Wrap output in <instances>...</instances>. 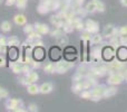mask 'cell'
<instances>
[{
    "instance_id": "obj_22",
    "label": "cell",
    "mask_w": 127,
    "mask_h": 112,
    "mask_svg": "<svg viewBox=\"0 0 127 112\" xmlns=\"http://www.w3.org/2000/svg\"><path fill=\"white\" fill-rule=\"evenodd\" d=\"M8 44L10 45V46H17V45H19V39H18L17 37H11L10 39H9Z\"/></svg>"
},
{
    "instance_id": "obj_28",
    "label": "cell",
    "mask_w": 127,
    "mask_h": 112,
    "mask_svg": "<svg viewBox=\"0 0 127 112\" xmlns=\"http://www.w3.org/2000/svg\"><path fill=\"white\" fill-rule=\"evenodd\" d=\"M83 38L84 39H86V40H89L90 39V33L88 30H86V31H84L83 33Z\"/></svg>"
},
{
    "instance_id": "obj_16",
    "label": "cell",
    "mask_w": 127,
    "mask_h": 112,
    "mask_svg": "<svg viewBox=\"0 0 127 112\" xmlns=\"http://www.w3.org/2000/svg\"><path fill=\"white\" fill-rule=\"evenodd\" d=\"M117 92V89L116 88H110V89H107V90H105V93H104V95L105 97H112V95H115Z\"/></svg>"
},
{
    "instance_id": "obj_37",
    "label": "cell",
    "mask_w": 127,
    "mask_h": 112,
    "mask_svg": "<svg viewBox=\"0 0 127 112\" xmlns=\"http://www.w3.org/2000/svg\"><path fill=\"white\" fill-rule=\"evenodd\" d=\"M4 64H6V61H4V58L0 56V66H3Z\"/></svg>"
},
{
    "instance_id": "obj_40",
    "label": "cell",
    "mask_w": 127,
    "mask_h": 112,
    "mask_svg": "<svg viewBox=\"0 0 127 112\" xmlns=\"http://www.w3.org/2000/svg\"><path fill=\"white\" fill-rule=\"evenodd\" d=\"M121 2H122V4H123V6L127 7V0H121Z\"/></svg>"
},
{
    "instance_id": "obj_42",
    "label": "cell",
    "mask_w": 127,
    "mask_h": 112,
    "mask_svg": "<svg viewBox=\"0 0 127 112\" xmlns=\"http://www.w3.org/2000/svg\"><path fill=\"white\" fill-rule=\"evenodd\" d=\"M1 1H2V0H0V2H1Z\"/></svg>"
},
{
    "instance_id": "obj_39",
    "label": "cell",
    "mask_w": 127,
    "mask_h": 112,
    "mask_svg": "<svg viewBox=\"0 0 127 112\" xmlns=\"http://www.w3.org/2000/svg\"><path fill=\"white\" fill-rule=\"evenodd\" d=\"M16 55H17V51L12 49V51H11V57H16Z\"/></svg>"
},
{
    "instance_id": "obj_25",
    "label": "cell",
    "mask_w": 127,
    "mask_h": 112,
    "mask_svg": "<svg viewBox=\"0 0 127 112\" xmlns=\"http://www.w3.org/2000/svg\"><path fill=\"white\" fill-rule=\"evenodd\" d=\"M92 42L94 43V44H99V43L101 42V36L100 35H95L94 37L92 38Z\"/></svg>"
},
{
    "instance_id": "obj_30",
    "label": "cell",
    "mask_w": 127,
    "mask_h": 112,
    "mask_svg": "<svg viewBox=\"0 0 127 112\" xmlns=\"http://www.w3.org/2000/svg\"><path fill=\"white\" fill-rule=\"evenodd\" d=\"M110 44L114 45V46H119V40L117 39L116 37H114L112 40H110Z\"/></svg>"
},
{
    "instance_id": "obj_5",
    "label": "cell",
    "mask_w": 127,
    "mask_h": 112,
    "mask_svg": "<svg viewBox=\"0 0 127 112\" xmlns=\"http://www.w3.org/2000/svg\"><path fill=\"white\" fill-rule=\"evenodd\" d=\"M86 27H87V30L89 31L90 34H95L98 31V25L95 21H93V20H88V21L86 22Z\"/></svg>"
},
{
    "instance_id": "obj_34",
    "label": "cell",
    "mask_w": 127,
    "mask_h": 112,
    "mask_svg": "<svg viewBox=\"0 0 127 112\" xmlns=\"http://www.w3.org/2000/svg\"><path fill=\"white\" fill-rule=\"evenodd\" d=\"M31 30H32V26H31V25H28V26H26V28H25L26 33H31Z\"/></svg>"
},
{
    "instance_id": "obj_17",
    "label": "cell",
    "mask_w": 127,
    "mask_h": 112,
    "mask_svg": "<svg viewBox=\"0 0 127 112\" xmlns=\"http://www.w3.org/2000/svg\"><path fill=\"white\" fill-rule=\"evenodd\" d=\"M49 10H50V9L48 8V6H46V4H44V3H41L39 7H38V12L42 13V15H44V13H47Z\"/></svg>"
},
{
    "instance_id": "obj_2",
    "label": "cell",
    "mask_w": 127,
    "mask_h": 112,
    "mask_svg": "<svg viewBox=\"0 0 127 112\" xmlns=\"http://www.w3.org/2000/svg\"><path fill=\"white\" fill-rule=\"evenodd\" d=\"M105 86L103 85H99V86H96V88L93 90V93H92V98L90 99L94 100V101H97V100H99V98L101 97V95H104V93H105Z\"/></svg>"
},
{
    "instance_id": "obj_11",
    "label": "cell",
    "mask_w": 127,
    "mask_h": 112,
    "mask_svg": "<svg viewBox=\"0 0 127 112\" xmlns=\"http://www.w3.org/2000/svg\"><path fill=\"white\" fill-rule=\"evenodd\" d=\"M38 77H39L38 74L35 72H30L28 75H27V80H28L29 83H35V82L38 80Z\"/></svg>"
},
{
    "instance_id": "obj_12",
    "label": "cell",
    "mask_w": 127,
    "mask_h": 112,
    "mask_svg": "<svg viewBox=\"0 0 127 112\" xmlns=\"http://www.w3.org/2000/svg\"><path fill=\"white\" fill-rule=\"evenodd\" d=\"M96 10H97V7H96V3H95L94 0L86 6V11H87V12H94V11H96Z\"/></svg>"
},
{
    "instance_id": "obj_35",
    "label": "cell",
    "mask_w": 127,
    "mask_h": 112,
    "mask_svg": "<svg viewBox=\"0 0 127 112\" xmlns=\"http://www.w3.org/2000/svg\"><path fill=\"white\" fill-rule=\"evenodd\" d=\"M29 110L30 111H38V108H37V106H35V104H31V106L29 107Z\"/></svg>"
},
{
    "instance_id": "obj_33",
    "label": "cell",
    "mask_w": 127,
    "mask_h": 112,
    "mask_svg": "<svg viewBox=\"0 0 127 112\" xmlns=\"http://www.w3.org/2000/svg\"><path fill=\"white\" fill-rule=\"evenodd\" d=\"M99 55H100V51H99V48H96L93 51V56L95 57H99Z\"/></svg>"
},
{
    "instance_id": "obj_24",
    "label": "cell",
    "mask_w": 127,
    "mask_h": 112,
    "mask_svg": "<svg viewBox=\"0 0 127 112\" xmlns=\"http://www.w3.org/2000/svg\"><path fill=\"white\" fill-rule=\"evenodd\" d=\"M78 74H80L81 76H85V75L89 74V71H88L86 67H80V68L78 70Z\"/></svg>"
},
{
    "instance_id": "obj_26",
    "label": "cell",
    "mask_w": 127,
    "mask_h": 112,
    "mask_svg": "<svg viewBox=\"0 0 127 112\" xmlns=\"http://www.w3.org/2000/svg\"><path fill=\"white\" fill-rule=\"evenodd\" d=\"M18 8H25L26 6V0H16Z\"/></svg>"
},
{
    "instance_id": "obj_1",
    "label": "cell",
    "mask_w": 127,
    "mask_h": 112,
    "mask_svg": "<svg viewBox=\"0 0 127 112\" xmlns=\"http://www.w3.org/2000/svg\"><path fill=\"white\" fill-rule=\"evenodd\" d=\"M74 66V63L71 62H58L55 65V68L58 73H65L68 68L72 67Z\"/></svg>"
},
{
    "instance_id": "obj_27",
    "label": "cell",
    "mask_w": 127,
    "mask_h": 112,
    "mask_svg": "<svg viewBox=\"0 0 127 112\" xmlns=\"http://www.w3.org/2000/svg\"><path fill=\"white\" fill-rule=\"evenodd\" d=\"M81 98H84V99H90L92 98V94H90V92H88V91H84V92H81Z\"/></svg>"
},
{
    "instance_id": "obj_13",
    "label": "cell",
    "mask_w": 127,
    "mask_h": 112,
    "mask_svg": "<svg viewBox=\"0 0 127 112\" xmlns=\"http://www.w3.org/2000/svg\"><path fill=\"white\" fill-rule=\"evenodd\" d=\"M35 57L37 59H42L45 57V51L42 48H36L35 49Z\"/></svg>"
},
{
    "instance_id": "obj_41",
    "label": "cell",
    "mask_w": 127,
    "mask_h": 112,
    "mask_svg": "<svg viewBox=\"0 0 127 112\" xmlns=\"http://www.w3.org/2000/svg\"><path fill=\"white\" fill-rule=\"evenodd\" d=\"M10 1H15V0H10Z\"/></svg>"
},
{
    "instance_id": "obj_23",
    "label": "cell",
    "mask_w": 127,
    "mask_h": 112,
    "mask_svg": "<svg viewBox=\"0 0 127 112\" xmlns=\"http://www.w3.org/2000/svg\"><path fill=\"white\" fill-rule=\"evenodd\" d=\"M62 35H64V29H60V28H58V29H56V30H54L53 31V36L54 37H60Z\"/></svg>"
},
{
    "instance_id": "obj_19",
    "label": "cell",
    "mask_w": 127,
    "mask_h": 112,
    "mask_svg": "<svg viewBox=\"0 0 127 112\" xmlns=\"http://www.w3.org/2000/svg\"><path fill=\"white\" fill-rule=\"evenodd\" d=\"M1 29H2L3 31H6V33H7V31H9V30L11 29L10 22H9V21H3V22L1 24Z\"/></svg>"
},
{
    "instance_id": "obj_31",
    "label": "cell",
    "mask_w": 127,
    "mask_h": 112,
    "mask_svg": "<svg viewBox=\"0 0 127 112\" xmlns=\"http://www.w3.org/2000/svg\"><path fill=\"white\" fill-rule=\"evenodd\" d=\"M12 70H13V72H15V73H20V72H21V67H20L19 65H13L12 66Z\"/></svg>"
},
{
    "instance_id": "obj_29",
    "label": "cell",
    "mask_w": 127,
    "mask_h": 112,
    "mask_svg": "<svg viewBox=\"0 0 127 112\" xmlns=\"http://www.w3.org/2000/svg\"><path fill=\"white\" fill-rule=\"evenodd\" d=\"M121 43H123V44H125L127 43V34H121Z\"/></svg>"
},
{
    "instance_id": "obj_6",
    "label": "cell",
    "mask_w": 127,
    "mask_h": 112,
    "mask_svg": "<svg viewBox=\"0 0 127 112\" xmlns=\"http://www.w3.org/2000/svg\"><path fill=\"white\" fill-rule=\"evenodd\" d=\"M117 57H118V59L122 62L127 59V48L125 46H122L117 49Z\"/></svg>"
},
{
    "instance_id": "obj_3",
    "label": "cell",
    "mask_w": 127,
    "mask_h": 112,
    "mask_svg": "<svg viewBox=\"0 0 127 112\" xmlns=\"http://www.w3.org/2000/svg\"><path fill=\"white\" fill-rule=\"evenodd\" d=\"M124 76L121 74V73H112V75L108 79V83L110 84H119L123 82Z\"/></svg>"
},
{
    "instance_id": "obj_9",
    "label": "cell",
    "mask_w": 127,
    "mask_h": 112,
    "mask_svg": "<svg viewBox=\"0 0 127 112\" xmlns=\"http://www.w3.org/2000/svg\"><path fill=\"white\" fill-rule=\"evenodd\" d=\"M36 28H37V30H38V33H39V34H47L49 31L48 26H46V25L36 24Z\"/></svg>"
},
{
    "instance_id": "obj_7",
    "label": "cell",
    "mask_w": 127,
    "mask_h": 112,
    "mask_svg": "<svg viewBox=\"0 0 127 112\" xmlns=\"http://www.w3.org/2000/svg\"><path fill=\"white\" fill-rule=\"evenodd\" d=\"M51 90H53V85H51L50 83H44L39 88V92L44 93V94H46V93H49Z\"/></svg>"
},
{
    "instance_id": "obj_8",
    "label": "cell",
    "mask_w": 127,
    "mask_h": 112,
    "mask_svg": "<svg viewBox=\"0 0 127 112\" xmlns=\"http://www.w3.org/2000/svg\"><path fill=\"white\" fill-rule=\"evenodd\" d=\"M114 26L113 25H107V26L105 27V29H104V35L106 36V37H109V36H113V34H114Z\"/></svg>"
},
{
    "instance_id": "obj_36",
    "label": "cell",
    "mask_w": 127,
    "mask_h": 112,
    "mask_svg": "<svg viewBox=\"0 0 127 112\" xmlns=\"http://www.w3.org/2000/svg\"><path fill=\"white\" fill-rule=\"evenodd\" d=\"M121 34H127V26L122 27V29H121Z\"/></svg>"
},
{
    "instance_id": "obj_21",
    "label": "cell",
    "mask_w": 127,
    "mask_h": 112,
    "mask_svg": "<svg viewBox=\"0 0 127 112\" xmlns=\"http://www.w3.org/2000/svg\"><path fill=\"white\" fill-rule=\"evenodd\" d=\"M55 65H54L53 63H48L46 66H45V71H46L47 73H53L54 71H55Z\"/></svg>"
},
{
    "instance_id": "obj_14",
    "label": "cell",
    "mask_w": 127,
    "mask_h": 112,
    "mask_svg": "<svg viewBox=\"0 0 127 112\" xmlns=\"http://www.w3.org/2000/svg\"><path fill=\"white\" fill-rule=\"evenodd\" d=\"M15 22L17 25H24L26 22V17L24 15H17L15 17Z\"/></svg>"
},
{
    "instance_id": "obj_38",
    "label": "cell",
    "mask_w": 127,
    "mask_h": 112,
    "mask_svg": "<svg viewBox=\"0 0 127 112\" xmlns=\"http://www.w3.org/2000/svg\"><path fill=\"white\" fill-rule=\"evenodd\" d=\"M0 45H1V46H3V45H6V39H4L3 37H2V38H0Z\"/></svg>"
},
{
    "instance_id": "obj_4",
    "label": "cell",
    "mask_w": 127,
    "mask_h": 112,
    "mask_svg": "<svg viewBox=\"0 0 127 112\" xmlns=\"http://www.w3.org/2000/svg\"><path fill=\"white\" fill-rule=\"evenodd\" d=\"M101 54H103V57L105 61H112L113 57H114L115 52L112 47H105L103 49V52H101Z\"/></svg>"
},
{
    "instance_id": "obj_10",
    "label": "cell",
    "mask_w": 127,
    "mask_h": 112,
    "mask_svg": "<svg viewBox=\"0 0 127 112\" xmlns=\"http://www.w3.org/2000/svg\"><path fill=\"white\" fill-rule=\"evenodd\" d=\"M19 104H20V100H10V101H8V106H9V109H11V110H15L16 108H19Z\"/></svg>"
},
{
    "instance_id": "obj_15",
    "label": "cell",
    "mask_w": 127,
    "mask_h": 112,
    "mask_svg": "<svg viewBox=\"0 0 127 112\" xmlns=\"http://www.w3.org/2000/svg\"><path fill=\"white\" fill-rule=\"evenodd\" d=\"M28 92L30 93V94H37V93L39 92V88H38L36 84H32V83H31L30 85L28 86Z\"/></svg>"
},
{
    "instance_id": "obj_32",
    "label": "cell",
    "mask_w": 127,
    "mask_h": 112,
    "mask_svg": "<svg viewBox=\"0 0 127 112\" xmlns=\"http://www.w3.org/2000/svg\"><path fill=\"white\" fill-rule=\"evenodd\" d=\"M7 97H8L7 91H4L3 89H0V98H7Z\"/></svg>"
},
{
    "instance_id": "obj_20",
    "label": "cell",
    "mask_w": 127,
    "mask_h": 112,
    "mask_svg": "<svg viewBox=\"0 0 127 112\" xmlns=\"http://www.w3.org/2000/svg\"><path fill=\"white\" fill-rule=\"evenodd\" d=\"M57 43H58V44H59V45H67V43H68V38L66 37V36L62 35V36H60V37H58Z\"/></svg>"
},
{
    "instance_id": "obj_18",
    "label": "cell",
    "mask_w": 127,
    "mask_h": 112,
    "mask_svg": "<svg viewBox=\"0 0 127 112\" xmlns=\"http://www.w3.org/2000/svg\"><path fill=\"white\" fill-rule=\"evenodd\" d=\"M95 3H96V7H97V10L100 11V12H103L104 10H105V6H104V3L101 1H99V0H94Z\"/></svg>"
}]
</instances>
